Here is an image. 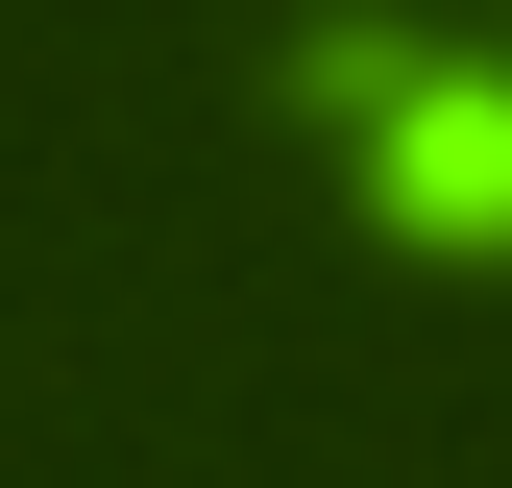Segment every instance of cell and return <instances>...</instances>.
Instances as JSON below:
<instances>
[{
  "instance_id": "obj_1",
  "label": "cell",
  "mask_w": 512,
  "mask_h": 488,
  "mask_svg": "<svg viewBox=\"0 0 512 488\" xmlns=\"http://www.w3.org/2000/svg\"><path fill=\"white\" fill-rule=\"evenodd\" d=\"M342 122H366V196L415 244H512V74H391V49H366Z\"/></svg>"
}]
</instances>
